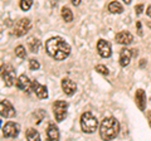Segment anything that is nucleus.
I'll return each mask as SVG.
<instances>
[{"instance_id": "obj_12", "label": "nucleus", "mask_w": 151, "mask_h": 141, "mask_svg": "<svg viewBox=\"0 0 151 141\" xmlns=\"http://www.w3.org/2000/svg\"><path fill=\"white\" fill-rule=\"evenodd\" d=\"M62 90L67 96H73L76 91H77V84H76L72 79L63 78L62 79Z\"/></svg>"}, {"instance_id": "obj_24", "label": "nucleus", "mask_w": 151, "mask_h": 141, "mask_svg": "<svg viewBox=\"0 0 151 141\" xmlns=\"http://www.w3.org/2000/svg\"><path fill=\"white\" fill-rule=\"evenodd\" d=\"M39 67H40V64H39V62H38L35 58L29 59V69H32V70H37V69H39Z\"/></svg>"}, {"instance_id": "obj_31", "label": "nucleus", "mask_w": 151, "mask_h": 141, "mask_svg": "<svg viewBox=\"0 0 151 141\" xmlns=\"http://www.w3.org/2000/svg\"><path fill=\"white\" fill-rule=\"evenodd\" d=\"M131 1H132V0H124V3L126 4V5H129V4H131Z\"/></svg>"}, {"instance_id": "obj_15", "label": "nucleus", "mask_w": 151, "mask_h": 141, "mask_svg": "<svg viewBox=\"0 0 151 141\" xmlns=\"http://www.w3.org/2000/svg\"><path fill=\"white\" fill-rule=\"evenodd\" d=\"M132 50L127 49V48H122L120 52V65L121 67H127L131 62V57H132Z\"/></svg>"}, {"instance_id": "obj_5", "label": "nucleus", "mask_w": 151, "mask_h": 141, "mask_svg": "<svg viewBox=\"0 0 151 141\" xmlns=\"http://www.w3.org/2000/svg\"><path fill=\"white\" fill-rule=\"evenodd\" d=\"M30 28H32V22L28 19V18H22V19H19L15 23V25H14L13 34L17 37H24L27 33L30 30Z\"/></svg>"}, {"instance_id": "obj_26", "label": "nucleus", "mask_w": 151, "mask_h": 141, "mask_svg": "<svg viewBox=\"0 0 151 141\" xmlns=\"http://www.w3.org/2000/svg\"><path fill=\"white\" fill-rule=\"evenodd\" d=\"M135 12H136L137 15H140V14L144 12V5H142V4H139V5H136L135 6Z\"/></svg>"}, {"instance_id": "obj_14", "label": "nucleus", "mask_w": 151, "mask_h": 141, "mask_svg": "<svg viewBox=\"0 0 151 141\" xmlns=\"http://www.w3.org/2000/svg\"><path fill=\"white\" fill-rule=\"evenodd\" d=\"M135 102H136V105H137L140 111H145V109H146V93H145L144 90L139 88V90L136 91V93H135Z\"/></svg>"}, {"instance_id": "obj_9", "label": "nucleus", "mask_w": 151, "mask_h": 141, "mask_svg": "<svg viewBox=\"0 0 151 141\" xmlns=\"http://www.w3.org/2000/svg\"><path fill=\"white\" fill-rule=\"evenodd\" d=\"M97 52L102 58H110L111 54H112L110 43L105 39H100L97 42Z\"/></svg>"}, {"instance_id": "obj_30", "label": "nucleus", "mask_w": 151, "mask_h": 141, "mask_svg": "<svg viewBox=\"0 0 151 141\" xmlns=\"http://www.w3.org/2000/svg\"><path fill=\"white\" fill-rule=\"evenodd\" d=\"M145 59H142V60H141V62H140V67H144V65H145Z\"/></svg>"}, {"instance_id": "obj_3", "label": "nucleus", "mask_w": 151, "mask_h": 141, "mask_svg": "<svg viewBox=\"0 0 151 141\" xmlns=\"http://www.w3.org/2000/svg\"><path fill=\"white\" fill-rule=\"evenodd\" d=\"M81 129L86 134H93L98 127V120L94 117L91 112H84L81 116Z\"/></svg>"}, {"instance_id": "obj_8", "label": "nucleus", "mask_w": 151, "mask_h": 141, "mask_svg": "<svg viewBox=\"0 0 151 141\" xmlns=\"http://www.w3.org/2000/svg\"><path fill=\"white\" fill-rule=\"evenodd\" d=\"M0 114H1V117H5V119H12L17 115L15 109L13 107V105L8 100H3L0 101Z\"/></svg>"}, {"instance_id": "obj_10", "label": "nucleus", "mask_w": 151, "mask_h": 141, "mask_svg": "<svg viewBox=\"0 0 151 141\" xmlns=\"http://www.w3.org/2000/svg\"><path fill=\"white\" fill-rule=\"evenodd\" d=\"M32 91L35 93V96L39 100H45L48 97V90L43 84H39L37 81H32Z\"/></svg>"}, {"instance_id": "obj_18", "label": "nucleus", "mask_w": 151, "mask_h": 141, "mask_svg": "<svg viewBox=\"0 0 151 141\" xmlns=\"http://www.w3.org/2000/svg\"><path fill=\"white\" fill-rule=\"evenodd\" d=\"M107 9H108V12L112 13V14H121L124 12V6H122L119 1H111L108 4Z\"/></svg>"}, {"instance_id": "obj_2", "label": "nucleus", "mask_w": 151, "mask_h": 141, "mask_svg": "<svg viewBox=\"0 0 151 141\" xmlns=\"http://www.w3.org/2000/svg\"><path fill=\"white\" fill-rule=\"evenodd\" d=\"M120 132V122L115 117L103 119L100 126V136L102 140H113Z\"/></svg>"}, {"instance_id": "obj_4", "label": "nucleus", "mask_w": 151, "mask_h": 141, "mask_svg": "<svg viewBox=\"0 0 151 141\" xmlns=\"http://www.w3.org/2000/svg\"><path fill=\"white\" fill-rule=\"evenodd\" d=\"M1 78L6 87H12L15 84V69L10 64H3L1 65Z\"/></svg>"}, {"instance_id": "obj_23", "label": "nucleus", "mask_w": 151, "mask_h": 141, "mask_svg": "<svg viewBox=\"0 0 151 141\" xmlns=\"http://www.w3.org/2000/svg\"><path fill=\"white\" fill-rule=\"evenodd\" d=\"M94 69H96V72L103 74V76H108V74H110V70H108V68L106 67V65H103V64H97Z\"/></svg>"}, {"instance_id": "obj_13", "label": "nucleus", "mask_w": 151, "mask_h": 141, "mask_svg": "<svg viewBox=\"0 0 151 141\" xmlns=\"http://www.w3.org/2000/svg\"><path fill=\"white\" fill-rule=\"evenodd\" d=\"M15 86L20 91L29 92L32 90V82L28 79V77L25 76V74H22V76H19V78L17 79V82H15Z\"/></svg>"}, {"instance_id": "obj_25", "label": "nucleus", "mask_w": 151, "mask_h": 141, "mask_svg": "<svg viewBox=\"0 0 151 141\" xmlns=\"http://www.w3.org/2000/svg\"><path fill=\"white\" fill-rule=\"evenodd\" d=\"M136 28H137V34L140 37H142L144 35V32H142V25H141V22L136 23Z\"/></svg>"}, {"instance_id": "obj_28", "label": "nucleus", "mask_w": 151, "mask_h": 141, "mask_svg": "<svg viewBox=\"0 0 151 141\" xmlns=\"http://www.w3.org/2000/svg\"><path fill=\"white\" fill-rule=\"evenodd\" d=\"M146 14H147V17L151 18V5H149L147 9H146Z\"/></svg>"}, {"instance_id": "obj_6", "label": "nucleus", "mask_w": 151, "mask_h": 141, "mask_svg": "<svg viewBox=\"0 0 151 141\" xmlns=\"http://www.w3.org/2000/svg\"><path fill=\"white\" fill-rule=\"evenodd\" d=\"M67 109H68V103L65 101H55L53 103V114L55 120L58 122H62L65 116H67Z\"/></svg>"}, {"instance_id": "obj_17", "label": "nucleus", "mask_w": 151, "mask_h": 141, "mask_svg": "<svg viewBox=\"0 0 151 141\" xmlns=\"http://www.w3.org/2000/svg\"><path fill=\"white\" fill-rule=\"evenodd\" d=\"M28 48H29V50L32 52V53H37L40 48V40L38 38L32 37V38L28 39Z\"/></svg>"}, {"instance_id": "obj_27", "label": "nucleus", "mask_w": 151, "mask_h": 141, "mask_svg": "<svg viewBox=\"0 0 151 141\" xmlns=\"http://www.w3.org/2000/svg\"><path fill=\"white\" fill-rule=\"evenodd\" d=\"M70 3H72L74 6H78L79 4H81V0H70Z\"/></svg>"}, {"instance_id": "obj_16", "label": "nucleus", "mask_w": 151, "mask_h": 141, "mask_svg": "<svg viewBox=\"0 0 151 141\" xmlns=\"http://www.w3.org/2000/svg\"><path fill=\"white\" fill-rule=\"evenodd\" d=\"M59 130L58 127L54 125V124H49L48 125V129H47V137L49 140H53V141H57L59 140Z\"/></svg>"}, {"instance_id": "obj_19", "label": "nucleus", "mask_w": 151, "mask_h": 141, "mask_svg": "<svg viewBox=\"0 0 151 141\" xmlns=\"http://www.w3.org/2000/svg\"><path fill=\"white\" fill-rule=\"evenodd\" d=\"M60 15H62L63 20L67 22V23L73 20V13H72V10H70L68 6H63L62 8V10H60Z\"/></svg>"}, {"instance_id": "obj_22", "label": "nucleus", "mask_w": 151, "mask_h": 141, "mask_svg": "<svg viewBox=\"0 0 151 141\" xmlns=\"http://www.w3.org/2000/svg\"><path fill=\"white\" fill-rule=\"evenodd\" d=\"M15 55L18 58H25L27 57V50H25V48L23 45H18L17 48H15Z\"/></svg>"}, {"instance_id": "obj_1", "label": "nucleus", "mask_w": 151, "mask_h": 141, "mask_svg": "<svg viewBox=\"0 0 151 141\" xmlns=\"http://www.w3.org/2000/svg\"><path fill=\"white\" fill-rule=\"evenodd\" d=\"M45 50L55 60H63L70 54V45L60 37H53L45 42Z\"/></svg>"}, {"instance_id": "obj_20", "label": "nucleus", "mask_w": 151, "mask_h": 141, "mask_svg": "<svg viewBox=\"0 0 151 141\" xmlns=\"http://www.w3.org/2000/svg\"><path fill=\"white\" fill-rule=\"evenodd\" d=\"M25 137L29 141H35V140H40V135L35 129H28L25 131Z\"/></svg>"}, {"instance_id": "obj_29", "label": "nucleus", "mask_w": 151, "mask_h": 141, "mask_svg": "<svg viewBox=\"0 0 151 141\" xmlns=\"http://www.w3.org/2000/svg\"><path fill=\"white\" fill-rule=\"evenodd\" d=\"M147 120H149V125H150V127H151V111L147 112Z\"/></svg>"}, {"instance_id": "obj_21", "label": "nucleus", "mask_w": 151, "mask_h": 141, "mask_svg": "<svg viewBox=\"0 0 151 141\" xmlns=\"http://www.w3.org/2000/svg\"><path fill=\"white\" fill-rule=\"evenodd\" d=\"M32 5H33V0H20V1H19V6H20V9L24 12L29 10L32 8Z\"/></svg>"}, {"instance_id": "obj_7", "label": "nucleus", "mask_w": 151, "mask_h": 141, "mask_svg": "<svg viewBox=\"0 0 151 141\" xmlns=\"http://www.w3.org/2000/svg\"><path fill=\"white\" fill-rule=\"evenodd\" d=\"M19 131H20V126L17 122L9 121L3 126V136L6 139H15L19 135Z\"/></svg>"}, {"instance_id": "obj_11", "label": "nucleus", "mask_w": 151, "mask_h": 141, "mask_svg": "<svg viewBox=\"0 0 151 141\" xmlns=\"http://www.w3.org/2000/svg\"><path fill=\"white\" fill-rule=\"evenodd\" d=\"M115 40H116V43H119V44L129 45V44H131L132 42H134V35H132L130 32L124 30V32L117 33L116 37H115Z\"/></svg>"}]
</instances>
